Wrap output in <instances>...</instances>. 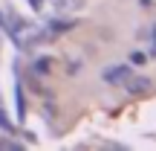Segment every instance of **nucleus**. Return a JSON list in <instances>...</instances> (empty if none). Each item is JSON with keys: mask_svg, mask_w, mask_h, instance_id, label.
Instances as JSON below:
<instances>
[{"mask_svg": "<svg viewBox=\"0 0 156 151\" xmlns=\"http://www.w3.org/2000/svg\"><path fill=\"white\" fill-rule=\"evenodd\" d=\"M124 87H127V93L139 96V93H147L153 84H151V78H145V76H130L127 81H124Z\"/></svg>", "mask_w": 156, "mask_h": 151, "instance_id": "obj_1", "label": "nucleus"}, {"mask_svg": "<svg viewBox=\"0 0 156 151\" xmlns=\"http://www.w3.org/2000/svg\"><path fill=\"white\" fill-rule=\"evenodd\" d=\"M104 78H107L110 84H124V81L130 78V67H124V64H116V67H110V70L104 73Z\"/></svg>", "mask_w": 156, "mask_h": 151, "instance_id": "obj_2", "label": "nucleus"}, {"mask_svg": "<svg viewBox=\"0 0 156 151\" xmlns=\"http://www.w3.org/2000/svg\"><path fill=\"white\" fill-rule=\"evenodd\" d=\"M0 128H3V131H12V122L3 116V111H0Z\"/></svg>", "mask_w": 156, "mask_h": 151, "instance_id": "obj_3", "label": "nucleus"}, {"mask_svg": "<svg viewBox=\"0 0 156 151\" xmlns=\"http://www.w3.org/2000/svg\"><path fill=\"white\" fill-rule=\"evenodd\" d=\"M130 61H133V64H142V61H145V55H142V52H133V55H130Z\"/></svg>", "mask_w": 156, "mask_h": 151, "instance_id": "obj_4", "label": "nucleus"}, {"mask_svg": "<svg viewBox=\"0 0 156 151\" xmlns=\"http://www.w3.org/2000/svg\"><path fill=\"white\" fill-rule=\"evenodd\" d=\"M29 6H32V9H41V6H44V0H29Z\"/></svg>", "mask_w": 156, "mask_h": 151, "instance_id": "obj_5", "label": "nucleus"}, {"mask_svg": "<svg viewBox=\"0 0 156 151\" xmlns=\"http://www.w3.org/2000/svg\"><path fill=\"white\" fill-rule=\"evenodd\" d=\"M153 52H156V26H153Z\"/></svg>", "mask_w": 156, "mask_h": 151, "instance_id": "obj_6", "label": "nucleus"}, {"mask_svg": "<svg viewBox=\"0 0 156 151\" xmlns=\"http://www.w3.org/2000/svg\"><path fill=\"white\" fill-rule=\"evenodd\" d=\"M0 21H3V17H0Z\"/></svg>", "mask_w": 156, "mask_h": 151, "instance_id": "obj_7", "label": "nucleus"}]
</instances>
